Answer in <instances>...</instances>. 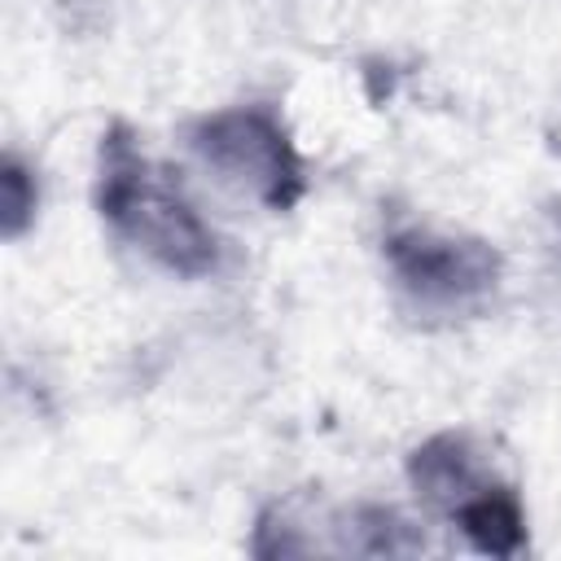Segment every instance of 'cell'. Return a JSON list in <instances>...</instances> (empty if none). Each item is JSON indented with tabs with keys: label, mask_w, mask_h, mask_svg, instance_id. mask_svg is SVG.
<instances>
[{
	"label": "cell",
	"mask_w": 561,
	"mask_h": 561,
	"mask_svg": "<svg viewBox=\"0 0 561 561\" xmlns=\"http://www.w3.org/2000/svg\"><path fill=\"white\" fill-rule=\"evenodd\" d=\"M105 224L149 254L153 263L180 272V276H206L219 263L215 232L197 219V210L171 188L127 140L123 127H114L101 145V188H96Z\"/></svg>",
	"instance_id": "1"
},
{
	"label": "cell",
	"mask_w": 561,
	"mask_h": 561,
	"mask_svg": "<svg viewBox=\"0 0 561 561\" xmlns=\"http://www.w3.org/2000/svg\"><path fill=\"white\" fill-rule=\"evenodd\" d=\"M188 145L237 193L259 197L272 210H289L302 193V162L267 105H237L193 123Z\"/></svg>",
	"instance_id": "2"
},
{
	"label": "cell",
	"mask_w": 561,
	"mask_h": 561,
	"mask_svg": "<svg viewBox=\"0 0 561 561\" xmlns=\"http://www.w3.org/2000/svg\"><path fill=\"white\" fill-rule=\"evenodd\" d=\"M386 259L399 289L425 311H469L495 289L500 276V263L482 241H456L430 228L390 232Z\"/></svg>",
	"instance_id": "3"
},
{
	"label": "cell",
	"mask_w": 561,
	"mask_h": 561,
	"mask_svg": "<svg viewBox=\"0 0 561 561\" xmlns=\"http://www.w3.org/2000/svg\"><path fill=\"white\" fill-rule=\"evenodd\" d=\"M451 522L482 548V552H513L522 543V508L508 486L486 478L478 491H469L456 508Z\"/></svg>",
	"instance_id": "4"
},
{
	"label": "cell",
	"mask_w": 561,
	"mask_h": 561,
	"mask_svg": "<svg viewBox=\"0 0 561 561\" xmlns=\"http://www.w3.org/2000/svg\"><path fill=\"white\" fill-rule=\"evenodd\" d=\"M4 210H9V237H18V228H22V219L35 210V193L26 197L22 193V167L9 158V167H4Z\"/></svg>",
	"instance_id": "5"
}]
</instances>
